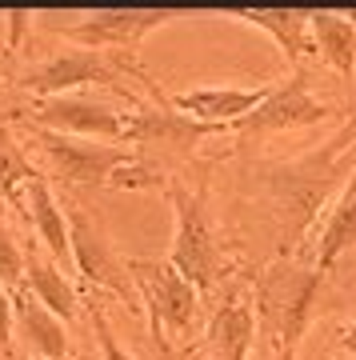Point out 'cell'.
Returning a JSON list of instances; mask_svg holds the SVG:
<instances>
[{"instance_id": "cell-1", "label": "cell", "mask_w": 356, "mask_h": 360, "mask_svg": "<svg viewBox=\"0 0 356 360\" xmlns=\"http://www.w3.org/2000/svg\"><path fill=\"white\" fill-rule=\"evenodd\" d=\"M356 144V120L344 124L320 153H308L293 165L268 168V193L276 205V224L284 236H300L317 220V208L324 205L329 188L341 180V168L348 165V148Z\"/></svg>"}, {"instance_id": "cell-2", "label": "cell", "mask_w": 356, "mask_h": 360, "mask_svg": "<svg viewBox=\"0 0 356 360\" xmlns=\"http://www.w3.org/2000/svg\"><path fill=\"white\" fill-rule=\"evenodd\" d=\"M132 288H136L140 304L148 309V324L160 345H180L192 333V324L201 316V292L180 276L168 260H125Z\"/></svg>"}, {"instance_id": "cell-3", "label": "cell", "mask_w": 356, "mask_h": 360, "mask_svg": "<svg viewBox=\"0 0 356 360\" xmlns=\"http://www.w3.org/2000/svg\"><path fill=\"white\" fill-rule=\"evenodd\" d=\"M168 200H172V212H177V236H172V248H168V264L196 292H208L224 272V252L217 245V232L204 217V205L196 193L180 188V184H168Z\"/></svg>"}, {"instance_id": "cell-4", "label": "cell", "mask_w": 356, "mask_h": 360, "mask_svg": "<svg viewBox=\"0 0 356 360\" xmlns=\"http://www.w3.org/2000/svg\"><path fill=\"white\" fill-rule=\"evenodd\" d=\"M64 220H68V252H72V269L92 284V288H104V292L120 296V300H132L136 288H132V276H128L125 260L116 257L108 232L101 229V220H92L84 212V205H72L64 200Z\"/></svg>"}, {"instance_id": "cell-5", "label": "cell", "mask_w": 356, "mask_h": 360, "mask_svg": "<svg viewBox=\"0 0 356 360\" xmlns=\"http://www.w3.org/2000/svg\"><path fill=\"white\" fill-rule=\"evenodd\" d=\"M192 13H177V8H101L89 13L84 20L61 28V37L77 49L89 52H120V49H136L140 40L156 32V28L184 20Z\"/></svg>"}, {"instance_id": "cell-6", "label": "cell", "mask_w": 356, "mask_h": 360, "mask_svg": "<svg viewBox=\"0 0 356 360\" xmlns=\"http://www.w3.org/2000/svg\"><path fill=\"white\" fill-rule=\"evenodd\" d=\"M37 144L49 156L56 180L64 184H113V176L128 165V148L84 141V136H61V132L37 129Z\"/></svg>"}, {"instance_id": "cell-7", "label": "cell", "mask_w": 356, "mask_h": 360, "mask_svg": "<svg viewBox=\"0 0 356 360\" xmlns=\"http://www.w3.org/2000/svg\"><path fill=\"white\" fill-rule=\"evenodd\" d=\"M329 116H332V108L324 101H317V96H312L305 72H296L293 80H284L280 89L268 92L265 101L256 104L244 120H236L232 129L244 132V136H268V132L312 129V124L329 120Z\"/></svg>"}, {"instance_id": "cell-8", "label": "cell", "mask_w": 356, "mask_h": 360, "mask_svg": "<svg viewBox=\"0 0 356 360\" xmlns=\"http://www.w3.org/2000/svg\"><path fill=\"white\" fill-rule=\"evenodd\" d=\"M28 120L40 132H61V136H84V141H120L125 132V112H116L113 104L89 101V96H49L37 101Z\"/></svg>"}, {"instance_id": "cell-9", "label": "cell", "mask_w": 356, "mask_h": 360, "mask_svg": "<svg viewBox=\"0 0 356 360\" xmlns=\"http://www.w3.org/2000/svg\"><path fill=\"white\" fill-rule=\"evenodd\" d=\"M116 65L108 60V52H89V49H68L61 56H52L44 65L28 68L25 84L28 92H37L40 101L49 96H72V89L80 84H113Z\"/></svg>"}, {"instance_id": "cell-10", "label": "cell", "mask_w": 356, "mask_h": 360, "mask_svg": "<svg viewBox=\"0 0 356 360\" xmlns=\"http://www.w3.org/2000/svg\"><path fill=\"white\" fill-rule=\"evenodd\" d=\"M268 92H272L268 84H260V89H192V92H177V96L168 101V108L184 112L189 120H196V124L232 129L236 120H244L256 104L265 101Z\"/></svg>"}, {"instance_id": "cell-11", "label": "cell", "mask_w": 356, "mask_h": 360, "mask_svg": "<svg viewBox=\"0 0 356 360\" xmlns=\"http://www.w3.org/2000/svg\"><path fill=\"white\" fill-rule=\"evenodd\" d=\"M224 129H212V124H196L177 108H136V112L125 116V132L120 141L132 144H165V148H192L201 144L204 136Z\"/></svg>"}, {"instance_id": "cell-12", "label": "cell", "mask_w": 356, "mask_h": 360, "mask_svg": "<svg viewBox=\"0 0 356 360\" xmlns=\"http://www.w3.org/2000/svg\"><path fill=\"white\" fill-rule=\"evenodd\" d=\"M13 328H20L32 360H64L68 356V333H64L68 324L56 321L37 296L25 292V288L13 296Z\"/></svg>"}, {"instance_id": "cell-13", "label": "cell", "mask_w": 356, "mask_h": 360, "mask_svg": "<svg viewBox=\"0 0 356 360\" xmlns=\"http://www.w3.org/2000/svg\"><path fill=\"white\" fill-rule=\"evenodd\" d=\"M229 16L268 32L288 65H300L308 56H317V44H312V32H308V13H300V8H236Z\"/></svg>"}, {"instance_id": "cell-14", "label": "cell", "mask_w": 356, "mask_h": 360, "mask_svg": "<svg viewBox=\"0 0 356 360\" xmlns=\"http://www.w3.org/2000/svg\"><path fill=\"white\" fill-rule=\"evenodd\" d=\"M256 345V312L244 296H229L208 321V356L212 360H248Z\"/></svg>"}, {"instance_id": "cell-15", "label": "cell", "mask_w": 356, "mask_h": 360, "mask_svg": "<svg viewBox=\"0 0 356 360\" xmlns=\"http://www.w3.org/2000/svg\"><path fill=\"white\" fill-rule=\"evenodd\" d=\"M25 292H32L44 304V309L56 316V321L72 324V316H77V288L68 284V276H64V269L56 264V260L49 257V252H40L37 245L25 252Z\"/></svg>"}, {"instance_id": "cell-16", "label": "cell", "mask_w": 356, "mask_h": 360, "mask_svg": "<svg viewBox=\"0 0 356 360\" xmlns=\"http://www.w3.org/2000/svg\"><path fill=\"white\" fill-rule=\"evenodd\" d=\"M25 212L32 220V229H37L40 245L49 252L56 264H72V252H68V220H64V205L56 200L52 193V184L44 176H37L32 184L25 188Z\"/></svg>"}, {"instance_id": "cell-17", "label": "cell", "mask_w": 356, "mask_h": 360, "mask_svg": "<svg viewBox=\"0 0 356 360\" xmlns=\"http://www.w3.org/2000/svg\"><path fill=\"white\" fill-rule=\"evenodd\" d=\"M308 32L317 44V56L336 72V77H352L356 72V28L332 8L308 13Z\"/></svg>"}, {"instance_id": "cell-18", "label": "cell", "mask_w": 356, "mask_h": 360, "mask_svg": "<svg viewBox=\"0 0 356 360\" xmlns=\"http://www.w3.org/2000/svg\"><path fill=\"white\" fill-rule=\"evenodd\" d=\"M356 248V168H352V180L344 184V193L336 196L324 229H320V245H317V272L332 269L336 260Z\"/></svg>"}, {"instance_id": "cell-19", "label": "cell", "mask_w": 356, "mask_h": 360, "mask_svg": "<svg viewBox=\"0 0 356 360\" xmlns=\"http://www.w3.org/2000/svg\"><path fill=\"white\" fill-rule=\"evenodd\" d=\"M40 172L28 165V156L20 153V144L13 141L8 124H0V205H16L25 208V196L20 188H28Z\"/></svg>"}, {"instance_id": "cell-20", "label": "cell", "mask_w": 356, "mask_h": 360, "mask_svg": "<svg viewBox=\"0 0 356 360\" xmlns=\"http://www.w3.org/2000/svg\"><path fill=\"white\" fill-rule=\"evenodd\" d=\"M0 284L13 296L25 288V248L13 240V232L4 229V220H0Z\"/></svg>"}, {"instance_id": "cell-21", "label": "cell", "mask_w": 356, "mask_h": 360, "mask_svg": "<svg viewBox=\"0 0 356 360\" xmlns=\"http://www.w3.org/2000/svg\"><path fill=\"white\" fill-rule=\"evenodd\" d=\"M89 321H92L96 340H101V360H136L132 352H125V348H120V340H116L113 324H108V316H104L101 304H92V309H89Z\"/></svg>"}, {"instance_id": "cell-22", "label": "cell", "mask_w": 356, "mask_h": 360, "mask_svg": "<svg viewBox=\"0 0 356 360\" xmlns=\"http://www.w3.org/2000/svg\"><path fill=\"white\" fill-rule=\"evenodd\" d=\"M13 340V292L0 284V348H8Z\"/></svg>"}, {"instance_id": "cell-23", "label": "cell", "mask_w": 356, "mask_h": 360, "mask_svg": "<svg viewBox=\"0 0 356 360\" xmlns=\"http://www.w3.org/2000/svg\"><path fill=\"white\" fill-rule=\"evenodd\" d=\"M341 348L348 352V356L356 360V324H348V328H341Z\"/></svg>"}, {"instance_id": "cell-24", "label": "cell", "mask_w": 356, "mask_h": 360, "mask_svg": "<svg viewBox=\"0 0 356 360\" xmlns=\"http://www.w3.org/2000/svg\"><path fill=\"white\" fill-rule=\"evenodd\" d=\"M276 360H296V348H293V345H284V348H276Z\"/></svg>"}, {"instance_id": "cell-25", "label": "cell", "mask_w": 356, "mask_h": 360, "mask_svg": "<svg viewBox=\"0 0 356 360\" xmlns=\"http://www.w3.org/2000/svg\"><path fill=\"white\" fill-rule=\"evenodd\" d=\"M341 16H344V20H348V25H352V28H356V8H344V13H341Z\"/></svg>"}]
</instances>
